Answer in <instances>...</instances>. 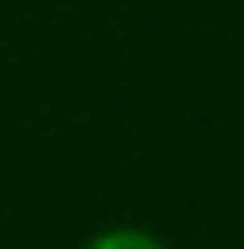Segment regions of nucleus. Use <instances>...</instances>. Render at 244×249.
Masks as SVG:
<instances>
[{"label": "nucleus", "mask_w": 244, "mask_h": 249, "mask_svg": "<svg viewBox=\"0 0 244 249\" xmlns=\"http://www.w3.org/2000/svg\"><path fill=\"white\" fill-rule=\"evenodd\" d=\"M82 249H168V244H163L158 234H148V229H127V224H122V229H102V234H92Z\"/></svg>", "instance_id": "nucleus-1"}]
</instances>
